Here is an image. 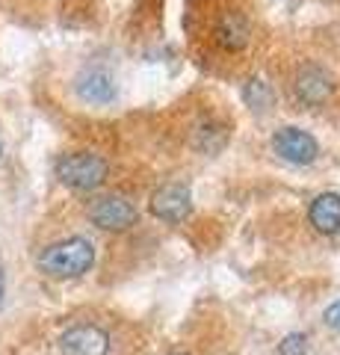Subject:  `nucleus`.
<instances>
[{"mask_svg":"<svg viewBox=\"0 0 340 355\" xmlns=\"http://www.w3.org/2000/svg\"><path fill=\"white\" fill-rule=\"evenodd\" d=\"M95 266V246L86 237H65L39 254V270L51 279H80Z\"/></svg>","mask_w":340,"mask_h":355,"instance_id":"1","label":"nucleus"},{"mask_svg":"<svg viewBox=\"0 0 340 355\" xmlns=\"http://www.w3.org/2000/svg\"><path fill=\"white\" fill-rule=\"evenodd\" d=\"M109 175V163L101 154L92 151H71L57 160V178L74 193H92L98 190Z\"/></svg>","mask_w":340,"mask_h":355,"instance_id":"2","label":"nucleus"},{"mask_svg":"<svg viewBox=\"0 0 340 355\" xmlns=\"http://www.w3.org/2000/svg\"><path fill=\"white\" fill-rule=\"evenodd\" d=\"M86 216H89L92 225L101 228V231H127V228L136 225L139 210L130 198L109 193V196H98L89 205V210H86Z\"/></svg>","mask_w":340,"mask_h":355,"instance_id":"3","label":"nucleus"},{"mask_svg":"<svg viewBox=\"0 0 340 355\" xmlns=\"http://www.w3.org/2000/svg\"><path fill=\"white\" fill-rule=\"evenodd\" d=\"M148 207L160 222L178 225V222H184L186 216L193 214V193H190V187L186 184L169 181V184H163V187H157V190L151 193Z\"/></svg>","mask_w":340,"mask_h":355,"instance_id":"4","label":"nucleus"},{"mask_svg":"<svg viewBox=\"0 0 340 355\" xmlns=\"http://www.w3.org/2000/svg\"><path fill=\"white\" fill-rule=\"evenodd\" d=\"M272 151H276L284 163L311 166L316 160V154H320V146H316V139L308 130L281 128V130H276V137H272Z\"/></svg>","mask_w":340,"mask_h":355,"instance_id":"5","label":"nucleus"},{"mask_svg":"<svg viewBox=\"0 0 340 355\" xmlns=\"http://www.w3.org/2000/svg\"><path fill=\"white\" fill-rule=\"evenodd\" d=\"M293 92H296V98H299L305 107H320V104H325L328 98H332L334 80H332V74H328L325 69L308 62V65H302V69L296 71Z\"/></svg>","mask_w":340,"mask_h":355,"instance_id":"6","label":"nucleus"},{"mask_svg":"<svg viewBox=\"0 0 340 355\" xmlns=\"http://www.w3.org/2000/svg\"><path fill=\"white\" fill-rule=\"evenodd\" d=\"M60 352L62 355H107L109 335L101 326H92V323L71 326L60 335Z\"/></svg>","mask_w":340,"mask_h":355,"instance_id":"7","label":"nucleus"},{"mask_svg":"<svg viewBox=\"0 0 340 355\" xmlns=\"http://www.w3.org/2000/svg\"><path fill=\"white\" fill-rule=\"evenodd\" d=\"M74 92H78V98L86 101V104L104 107L109 101H116V80H113V74H109L107 69L92 65V69H83L78 74V80H74Z\"/></svg>","mask_w":340,"mask_h":355,"instance_id":"8","label":"nucleus"},{"mask_svg":"<svg viewBox=\"0 0 340 355\" xmlns=\"http://www.w3.org/2000/svg\"><path fill=\"white\" fill-rule=\"evenodd\" d=\"M216 42L228 51H243L251 42V24L243 12H225L216 21Z\"/></svg>","mask_w":340,"mask_h":355,"instance_id":"9","label":"nucleus"},{"mask_svg":"<svg viewBox=\"0 0 340 355\" xmlns=\"http://www.w3.org/2000/svg\"><path fill=\"white\" fill-rule=\"evenodd\" d=\"M308 219L320 234H337L340 231V193L316 196L308 207Z\"/></svg>","mask_w":340,"mask_h":355,"instance_id":"10","label":"nucleus"},{"mask_svg":"<svg viewBox=\"0 0 340 355\" xmlns=\"http://www.w3.org/2000/svg\"><path fill=\"white\" fill-rule=\"evenodd\" d=\"M243 101L249 104V110H255V113H267V110L276 104V92H272V86L267 80L255 77V80H249L243 86Z\"/></svg>","mask_w":340,"mask_h":355,"instance_id":"11","label":"nucleus"},{"mask_svg":"<svg viewBox=\"0 0 340 355\" xmlns=\"http://www.w3.org/2000/svg\"><path fill=\"white\" fill-rule=\"evenodd\" d=\"M222 142H225V130L216 128V125H202L195 130V148H202V151H213V146L219 151Z\"/></svg>","mask_w":340,"mask_h":355,"instance_id":"12","label":"nucleus"},{"mask_svg":"<svg viewBox=\"0 0 340 355\" xmlns=\"http://www.w3.org/2000/svg\"><path fill=\"white\" fill-rule=\"evenodd\" d=\"M278 355H308V338L293 331L278 343Z\"/></svg>","mask_w":340,"mask_h":355,"instance_id":"13","label":"nucleus"},{"mask_svg":"<svg viewBox=\"0 0 340 355\" xmlns=\"http://www.w3.org/2000/svg\"><path fill=\"white\" fill-rule=\"evenodd\" d=\"M325 323L332 326V329H337V331H340V299L325 308Z\"/></svg>","mask_w":340,"mask_h":355,"instance_id":"14","label":"nucleus"},{"mask_svg":"<svg viewBox=\"0 0 340 355\" xmlns=\"http://www.w3.org/2000/svg\"><path fill=\"white\" fill-rule=\"evenodd\" d=\"M3 291H6V284H3V266H0V302H3Z\"/></svg>","mask_w":340,"mask_h":355,"instance_id":"15","label":"nucleus"}]
</instances>
